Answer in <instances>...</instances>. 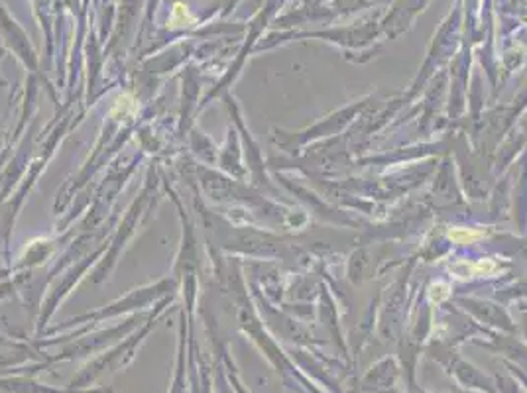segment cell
I'll use <instances>...</instances> for the list:
<instances>
[{
    "label": "cell",
    "instance_id": "cell-1",
    "mask_svg": "<svg viewBox=\"0 0 527 393\" xmlns=\"http://www.w3.org/2000/svg\"><path fill=\"white\" fill-rule=\"evenodd\" d=\"M449 238L457 244H472L476 240L484 238V232L476 228H453L449 230Z\"/></svg>",
    "mask_w": 527,
    "mask_h": 393
},
{
    "label": "cell",
    "instance_id": "cell-2",
    "mask_svg": "<svg viewBox=\"0 0 527 393\" xmlns=\"http://www.w3.org/2000/svg\"><path fill=\"white\" fill-rule=\"evenodd\" d=\"M496 264L492 262V260H480L478 264H474L470 270H472V274L474 276H490V274H494L496 272Z\"/></svg>",
    "mask_w": 527,
    "mask_h": 393
},
{
    "label": "cell",
    "instance_id": "cell-3",
    "mask_svg": "<svg viewBox=\"0 0 527 393\" xmlns=\"http://www.w3.org/2000/svg\"><path fill=\"white\" fill-rule=\"evenodd\" d=\"M431 301H437V303H441L443 299H447L449 297V285L447 283H437V285H433L431 287Z\"/></svg>",
    "mask_w": 527,
    "mask_h": 393
}]
</instances>
